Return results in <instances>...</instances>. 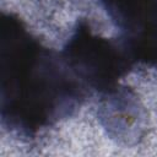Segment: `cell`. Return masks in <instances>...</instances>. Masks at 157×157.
Returning <instances> with one entry per match:
<instances>
[{"instance_id":"cell-1","label":"cell","mask_w":157,"mask_h":157,"mask_svg":"<svg viewBox=\"0 0 157 157\" xmlns=\"http://www.w3.org/2000/svg\"><path fill=\"white\" fill-rule=\"evenodd\" d=\"M0 77L2 123L26 136L70 115L83 96L61 55L43 45L15 13L1 15Z\"/></svg>"},{"instance_id":"cell-2","label":"cell","mask_w":157,"mask_h":157,"mask_svg":"<svg viewBox=\"0 0 157 157\" xmlns=\"http://www.w3.org/2000/svg\"><path fill=\"white\" fill-rule=\"evenodd\" d=\"M66 67L82 87L105 94L119 86L131 60L110 40L96 34L86 21H80L60 53Z\"/></svg>"},{"instance_id":"cell-3","label":"cell","mask_w":157,"mask_h":157,"mask_svg":"<svg viewBox=\"0 0 157 157\" xmlns=\"http://www.w3.org/2000/svg\"><path fill=\"white\" fill-rule=\"evenodd\" d=\"M131 61L157 67V0H98Z\"/></svg>"},{"instance_id":"cell-4","label":"cell","mask_w":157,"mask_h":157,"mask_svg":"<svg viewBox=\"0 0 157 157\" xmlns=\"http://www.w3.org/2000/svg\"><path fill=\"white\" fill-rule=\"evenodd\" d=\"M103 96L101 118L104 128L112 137L124 141L136 140L140 136V112L134 94L118 86Z\"/></svg>"}]
</instances>
